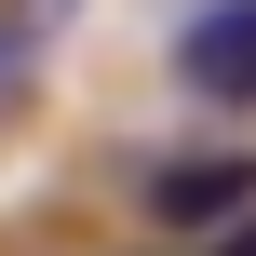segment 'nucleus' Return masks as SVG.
I'll return each instance as SVG.
<instances>
[{"instance_id": "nucleus-1", "label": "nucleus", "mask_w": 256, "mask_h": 256, "mask_svg": "<svg viewBox=\"0 0 256 256\" xmlns=\"http://www.w3.org/2000/svg\"><path fill=\"white\" fill-rule=\"evenodd\" d=\"M216 216H256V162L243 148H189V162H162L148 176V230H216Z\"/></svg>"}, {"instance_id": "nucleus-2", "label": "nucleus", "mask_w": 256, "mask_h": 256, "mask_svg": "<svg viewBox=\"0 0 256 256\" xmlns=\"http://www.w3.org/2000/svg\"><path fill=\"white\" fill-rule=\"evenodd\" d=\"M176 81L216 94V108H256V0H202L176 27Z\"/></svg>"}]
</instances>
